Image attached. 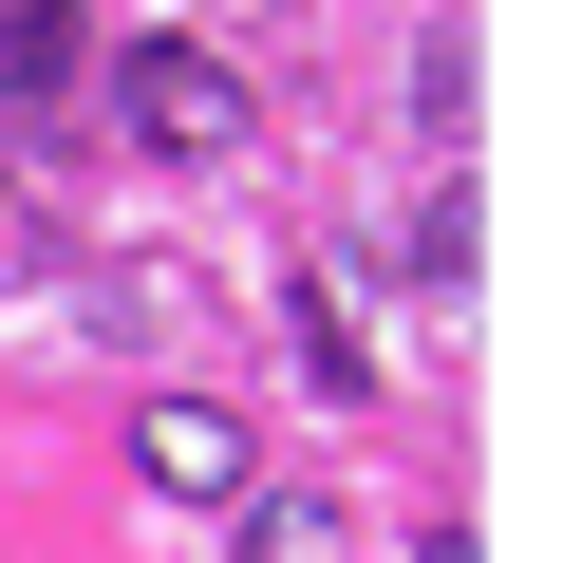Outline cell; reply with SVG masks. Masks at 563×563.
<instances>
[{
  "label": "cell",
  "instance_id": "cell-1",
  "mask_svg": "<svg viewBox=\"0 0 563 563\" xmlns=\"http://www.w3.org/2000/svg\"><path fill=\"white\" fill-rule=\"evenodd\" d=\"M113 113H132V151H225V132H244V76H225L207 38H132V57H113Z\"/></svg>",
  "mask_w": 563,
  "mask_h": 563
},
{
  "label": "cell",
  "instance_id": "cell-2",
  "mask_svg": "<svg viewBox=\"0 0 563 563\" xmlns=\"http://www.w3.org/2000/svg\"><path fill=\"white\" fill-rule=\"evenodd\" d=\"M132 451H151V488H244V432H225L207 395H151V413H132Z\"/></svg>",
  "mask_w": 563,
  "mask_h": 563
},
{
  "label": "cell",
  "instance_id": "cell-3",
  "mask_svg": "<svg viewBox=\"0 0 563 563\" xmlns=\"http://www.w3.org/2000/svg\"><path fill=\"white\" fill-rule=\"evenodd\" d=\"M57 76H76V0H0V95L38 113Z\"/></svg>",
  "mask_w": 563,
  "mask_h": 563
}]
</instances>
